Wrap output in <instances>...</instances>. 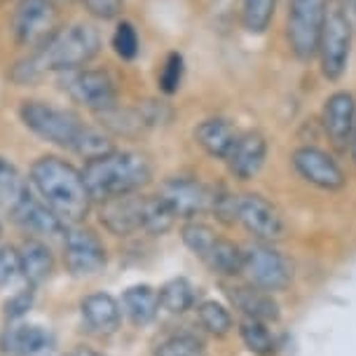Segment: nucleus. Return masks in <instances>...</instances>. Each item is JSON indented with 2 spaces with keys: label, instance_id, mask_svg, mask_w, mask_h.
I'll return each instance as SVG.
<instances>
[{
  "label": "nucleus",
  "instance_id": "f03ea898",
  "mask_svg": "<svg viewBox=\"0 0 356 356\" xmlns=\"http://www.w3.org/2000/svg\"><path fill=\"white\" fill-rule=\"evenodd\" d=\"M29 183L38 200L59 218L63 225H78L92 209V195L85 186L82 171L56 155H42L31 164Z\"/></svg>",
  "mask_w": 356,
  "mask_h": 356
},
{
  "label": "nucleus",
  "instance_id": "a878e982",
  "mask_svg": "<svg viewBox=\"0 0 356 356\" xmlns=\"http://www.w3.org/2000/svg\"><path fill=\"white\" fill-rule=\"evenodd\" d=\"M99 118H101V124H104L108 131L115 134V136L134 138L145 131V124H143V118H141V113H138V108H122L118 104L104 113H99Z\"/></svg>",
  "mask_w": 356,
  "mask_h": 356
},
{
  "label": "nucleus",
  "instance_id": "412c9836",
  "mask_svg": "<svg viewBox=\"0 0 356 356\" xmlns=\"http://www.w3.org/2000/svg\"><path fill=\"white\" fill-rule=\"evenodd\" d=\"M122 312L134 326H148L160 312V291L148 284L131 286L122 293Z\"/></svg>",
  "mask_w": 356,
  "mask_h": 356
},
{
  "label": "nucleus",
  "instance_id": "7c9ffc66",
  "mask_svg": "<svg viewBox=\"0 0 356 356\" xmlns=\"http://www.w3.org/2000/svg\"><path fill=\"white\" fill-rule=\"evenodd\" d=\"M181 237H183V244H186L188 249L193 251L202 263H204V260L209 258V253H211V249H213L216 239H218V234H216L213 227H209L207 222L188 220L181 230Z\"/></svg>",
  "mask_w": 356,
  "mask_h": 356
},
{
  "label": "nucleus",
  "instance_id": "f8f14e48",
  "mask_svg": "<svg viewBox=\"0 0 356 356\" xmlns=\"http://www.w3.org/2000/svg\"><path fill=\"white\" fill-rule=\"evenodd\" d=\"M216 188L197 181L193 176H174L167 178L160 188V197L174 211L176 218L195 220L202 213H211Z\"/></svg>",
  "mask_w": 356,
  "mask_h": 356
},
{
  "label": "nucleus",
  "instance_id": "aec40b11",
  "mask_svg": "<svg viewBox=\"0 0 356 356\" xmlns=\"http://www.w3.org/2000/svg\"><path fill=\"white\" fill-rule=\"evenodd\" d=\"M239 134L241 131L230 120L209 118V120H202V122L195 127V141L200 143V148L204 150L209 157L225 160V157L230 155L232 145L237 143Z\"/></svg>",
  "mask_w": 356,
  "mask_h": 356
},
{
  "label": "nucleus",
  "instance_id": "cd10ccee",
  "mask_svg": "<svg viewBox=\"0 0 356 356\" xmlns=\"http://www.w3.org/2000/svg\"><path fill=\"white\" fill-rule=\"evenodd\" d=\"M239 335L244 340L246 349L256 356H272L277 349L275 335L270 330V323L258 321V319H241L239 323Z\"/></svg>",
  "mask_w": 356,
  "mask_h": 356
},
{
  "label": "nucleus",
  "instance_id": "58836bf2",
  "mask_svg": "<svg viewBox=\"0 0 356 356\" xmlns=\"http://www.w3.org/2000/svg\"><path fill=\"white\" fill-rule=\"evenodd\" d=\"M31 305H33V291L31 289L17 291V293L5 302V316H8V319H19V316H24L31 309Z\"/></svg>",
  "mask_w": 356,
  "mask_h": 356
},
{
  "label": "nucleus",
  "instance_id": "4468645a",
  "mask_svg": "<svg viewBox=\"0 0 356 356\" xmlns=\"http://www.w3.org/2000/svg\"><path fill=\"white\" fill-rule=\"evenodd\" d=\"M143 211L145 195L129 193L104 200L99 207V220L115 237H129V234L143 230Z\"/></svg>",
  "mask_w": 356,
  "mask_h": 356
},
{
  "label": "nucleus",
  "instance_id": "473e14b6",
  "mask_svg": "<svg viewBox=\"0 0 356 356\" xmlns=\"http://www.w3.org/2000/svg\"><path fill=\"white\" fill-rule=\"evenodd\" d=\"M113 52H115L122 61H134L141 52V40H138V31L131 22H118L115 31H113Z\"/></svg>",
  "mask_w": 356,
  "mask_h": 356
},
{
  "label": "nucleus",
  "instance_id": "6ab92c4d",
  "mask_svg": "<svg viewBox=\"0 0 356 356\" xmlns=\"http://www.w3.org/2000/svg\"><path fill=\"white\" fill-rule=\"evenodd\" d=\"M227 298L230 302L241 312V316L246 319H258L265 323H272L279 319V305L272 298L270 291H263L253 284L244 286H232L227 289Z\"/></svg>",
  "mask_w": 356,
  "mask_h": 356
},
{
  "label": "nucleus",
  "instance_id": "a211bd4d",
  "mask_svg": "<svg viewBox=\"0 0 356 356\" xmlns=\"http://www.w3.org/2000/svg\"><path fill=\"white\" fill-rule=\"evenodd\" d=\"M82 319L97 335H113L122 323V305L108 293H92L80 302Z\"/></svg>",
  "mask_w": 356,
  "mask_h": 356
},
{
  "label": "nucleus",
  "instance_id": "2f4dec72",
  "mask_svg": "<svg viewBox=\"0 0 356 356\" xmlns=\"http://www.w3.org/2000/svg\"><path fill=\"white\" fill-rule=\"evenodd\" d=\"M197 319H200L202 328L209 330L211 335L216 338H222V335H227L234 326L232 321V314L227 312V307H222L220 302L216 300H204L197 307Z\"/></svg>",
  "mask_w": 356,
  "mask_h": 356
},
{
  "label": "nucleus",
  "instance_id": "c9c22d12",
  "mask_svg": "<svg viewBox=\"0 0 356 356\" xmlns=\"http://www.w3.org/2000/svg\"><path fill=\"white\" fill-rule=\"evenodd\" d=\"M19 277H24L19 249H15V246H0V289H8Z\"/></svg>",
  "mask_w": 356,
  "mask_h": 356
},
{
  "label": "nucleus",
  "instance_id": "9b49d317",
  "mask_svg": "<svg viewBox=\"0 0 356 356\" xmlns=\"http://www.w3.org/2000/svg\"><path fill=\"white\" fill-rule=\"evenodd\" d=\"M237 222L256 241H279L286 237V220L282 211L267 197L246 193L237 195Z\"/></svg>",
  "mask_w": 356,
  "mask_h": 356
},
{
  "label": "nucleus",
  "instance_id": "b1692460",
  "mask_svg": "<svg viewBox=\"0 0 356 356\" xmlns=\"http://www.w3.org/2000/svg\"><path fill=\"white\" fill-rule=\"evenodd\" d=\"M204 263L213 275L237 277L241 275V265H244V249L239 244H234L232 239L218 237Z\"/></svg>",
  "mask_w": 356,
  "mask_h": 356
},
{
  "label": "nucleus",
  "instance_id": "9d476101",
  "mask_svg": "<svg viewBox=\"0 0 356 356\" xmlns=\"http://www.w3.org/2000/svg\"><path fill=\"white\" fill-rule=\"evenodd\" d=\"M63 260L73 277H92L106 267V246L92 227L68 225L63 232Z\"/></svg>",
  "mask_w": 356,
  "mask_h": 356
},
{
  "label": "nucleus",
  "instance_id": "4c0bfd02",
  "mask_svg": "<svg viewBox=\"0 0 356 356\" xmlns=\"http://www.w3.org/2000/svg\"><path fill=\"white\" fill-rule=\"evenodd\" d=\"M82 5H85L89 15L104 19V22L118 19L124 10V0H82Z\"/></svg>",
  "mask_w": 356,
  "mask_h": 356
},
{
  "label": "nucleus",
  "instance_id": "a19ab883",
  "mask_svg": "<svg viewBox=\"0 0 356 356\" xmlns=\"http://www.w3.org/2000/svg\"><path fill=\"white\" fill-rule=\"evenodd\" d=\"M349 152H352V160H354V164H356V127H354L352 138H349Z\"/></svg>",
  "mask_w": 356,
  "mask_h": 356
},
{
  "label": "nucleus",
  "instance_id": "4be33fe9",
  "mask_svg": "<svg viewBox=\"0 0 356 356\" xmlns=\"http://www.w3.org/2000/svg\"><path fill=\"white\" fill-rule=\"evenodd\" d=\"M19 258H22V272L29 286L42 284L54 270V256L49 246L35 237L24 239L22 249H19Z\"/></svg>",
  "mask_w": 356,
  "mask_h": 356
},
{
  "label": "nucleus",
  "instance_id": "393cba45",
  "mask_svg": "<svg viewBox=\"0 0 356 356\" xmlns=\"http://www.w3.org/2000/svg\"><path fill=\"white\" fill-rule=\"evenodd\" d=\"M29 195L26 178L19 174V169L10 160L0 157V207L12 213Z\"/></svg>",
  "mask_w": 356,
  "mask_h": 356
},
{
  "label": "nucleus",
  "instance_id": "39448f33",
  "mask_svg": "<svg viewBox=\"0 0 356 356\" xmlns=\"http://www.w3.org/2000/svg\"><path fill=\"white\" fill-rule=\"evenodd\" d=\"M352 15L345 0H326V15H323V26L319 38V63L323 78L338 82L347 71L349 54H352Z\"/></svg>",
  "mask_w": 356,
  "mask_h": 356
},
{
  "label": "nucleus",
  "instance_id": "7ed1b4c3",
  "mask_svg": "<svg viewBox=\"0 0 356 356\" xmlns=\"http://www.w3.org/2000/svg\"><path fill=\"white\" fill-rule=\"evenodd\" d=\"M85 186L92 200L104 202L118 195L138 193L152 178V164L145 155L134 150H113L104 157L85 162Z\"/></svg>",
  "mask_w": 356,
  "mask_h": 356
},
{
  "label": "nucleus",
  "instance_id": "2eb2a0df",
  "mask_svg": "<svg viewBox=\"0 0 356 356\" xmlns=\"http://www.w3.org/2000/svg\"><path fill=\"white\" fill-rule=\"evenodd\" d=\"M321 124L326 136L330 138V143L338 150L347 148L349 138L354 134L356 127V99L352 92H333L323 104V113H321Z\"/></svg>",
  "mask_w": 356,
  "mask_h": 356
},
{
  "label": "nucleus",
  "instance_id": "20e7f679",
  "mask_svg": "<svg viewBox=\"0 0 356 356\" xmlns=\"http://www.w3.org/2000/svg\"><path fill=\"white\" fill-rule=\"evenodd\" d=\"M19 118H22L24 127L29 131H33L38 138L56 145V148H66L73 152H78L80 143L85 141L89 131V124L82 122L78 113L40 99L22 101Z\"/></svg>",
  "mask_w": 356,
  "mask_h": 356
},
{
  "label": "nucleus",
  "instance_id": "72a5a7b5",
  "mask_svg": "<svg viewBox=\"0 0 356 356\" xmlns=\"http://www.w3.org/2000/svg\"><path fill=\"white\" fill-rule=\"evenodd\" d=\"M183 73H186V61H183V54L181 52H169L167 59L162 63V71L157 75V87H160L162 94H176L181 89V82H183Z\"/></svg>",
  "mask_w": 356,
  "mask_h": 356
},
{
  "label": "nucleus",
  "instance_id": "f257e3e1",
  "mask_svg": "<svg viewBox=\"0 0 356 356\" xmlns=\"http://www.w3.org/2000/svg\"><path fill=\"white\" fill-rule=\"evenodd\" d=\"M101 52V33L94 24H71L61 26L56 33L31 52L29 59L17 63L12 71V80L19 87H33L49 73H68L89 66Z\"/></svg>",
  "mask_w": 356,
  "mask_h": 356
},
{
  "label": "nucleus",
  "instance_id": "1a4fd4ad",
  "mask_svg": "<svg viewBox=\"0 0 356 356\" xmlns=\"http://www.w3.org/2000/svg\"><path fill=\"white\" fill-rule=\"evenodd\" d=\"M241 275L246 277V282L258 286V289L277 293V291L289 289L291 279H293V267H291L289 258L282 251H277L272 244L253 241V244L244 246Z\"/></svg>",
  "mask_w": 356,
  "mask_h": 356
},
{
  "label": "nucleus",
  "instance_id": "dca6fc26",
  "mask_svg": "<svg viewBox=\"0 0 356 356\" xmlns=\"http://www.w3.org/2000/svg\"><path fill=\"white\" fill-rule=\"evenodd\" d=\"M267 160V138L260 131L239 134L237 143L232 145L230 155L225 157V164L230 174L239 181H251L260 174Z\"/></svg>",
  "mask_w": 356,
  "mask_h": 356
},
{
  "label": "nucleus",
  "instance_id": "f3484780",
  "mask_svg": "<svg viewBox=\"0 0 356 356\" xmlns=\"http://www.w3.org/2000/svg\"><path fill=\"white\" fill-rule=\"evenodd\" d=\"M10 216L15 218V222L29 234V237H35V239L38 237H54V234L66 232V225H63V222L33 195H29Z\"/></svg>",
  "mask_w": 356,
  "mask_h": 356
},
{
  "label": "nucleus",
  "instance_id": "5701e85b",
  "mask_svg": "<svg viewBox=\"0 0 356 356\" xmlns=\"http://www.w3.org/2000/svg\"><path fill=\"white\" fill-rule=\"evenodd\" d=\"M49 342V333L42 326H10L0 338V347L8 356H33Z\"/></svg>",
  "mask_w": 356,
  "mask_h": 356
},
{
  "label": "nucleus",
  "instance_id": "6e6552de",
  "mask_svg": "<svg viewBox=\"0 0 356 356\" xmlns=\"http://www.w3.org/2000/svg\"><path fill=\"white\" fill-rule=\"evenodd\" d=\"M59 85L68 99L80 108L92 113H104L108 108L118 106V87L113 75L104 68H78V71L61 73Z\"/></svg>",
  "mask_w": 356,
  "mask_h": 356
},
{
  "label": "nucleus",
  "instance_id": "79ce46f5",
  "mask_svg": "<svg viewBox=\"0 0 356 356\" xmlns=\"http://www.w3.org/2000/svg\"><path fill=\"white\" fill-rule=\"evenodd\" d=\"M345 3H347V5H352V3H356V0H345Z\"/></svg>",
  "mask_w": 356,
  "mask_h": 356
},
{
  "label": "nucleus",
  "instance_id": "e433bc0d",
  "mask_svg": "<svg viewBox=\"0 0 356 356\" xmlns=\"http://www.w3.org/2000/svg\"><path fill=\"white\" fill-rule=\"evenodd\" d=\"M138 113H141V118H143L145 129L169 124L171 118H174V108H171L167 101H155V99L143 101V104L138 106Z\"/></svg>",
  "mask_w": 356,
  "mask_h": 356
},
{
  "label": "nucleus",
  "instance_id": "0eeeda50",
  "mask_svg": "<svg viewBox=\"0 0 356 356\" xmlns=\"http://www.w3.org/2000/svg\"><path fill=\"white\" fill-rule=\"evenodd\" d=\"M10 26L19 47L35 52L61 29L56 0H19Z\"/></svg>",
  "mask_w": 356,
  "mask_h": 356
},
{
  "label": "nucleus",
  "instance_id": "bb28decb",
  "mask_svg": "<svg viewBox=\"0 0 356 356\" xmlns=\"http://www.w3.org/2000/svg\"><path fill=\"white\" fill-rule=\"evenodd\" d=\"M197 300V291L188 279H171L160 289V307L167 309L169 314H183L193 309Z\"/></svg>",
  "mask_w": 356,
  "mask_h": 356
},
{
  "label": "nucleus",
  "instance_id": "f704fd0d",
  "mask_svg": "<svg viewBox=\"0 0 356 356\" xmlns=\"http://www.w3.org/2000/svg\"><path fill=\"white\" fill-rule=\"evenodd\" d=\"M155 356H207L204 354V345L190 333H181L174 335V338L164 340L160 347H157Z\"/></svg>",
  "mask_w": 356,
  "mask_h": 356
},
{
  "label": "nucleus",
  "instance_id": "423d86ee",
  "mask_svg": "<svg viewBox=\"0 0 356 356\" xmlns=\"http://www.w3.org/2000/svg\"><path fill=\"white\" fill-rule=\"evenodd\" d=\"M326 0H291L286 19V40L298 61L309 63L319 52Z\"/></svg>",
  "mask_w": 356,
  "mask_h": 356
},
{
  "label": "nucleus",
  "instance_id": "c756f323",
  "mask_svg": "<svg viewBox=\"0 0 356 356\" xmlns=\"http://www.w3.org/2000/svg\"><path fill=\"white\" fill-rule=\"evenodd\" d=\"M174 222H176V216L160 195H145L143 232L160 237V234L169 232L171 227H174Z\"/></svg>",
  "mask_w": 356,
  "mask_h": 356
},
{
  "label": "nucleus",
  "instance_id": "ea45409f",
  "mask_svg": "<svg viewBox=\"0 0 356 356\" xmlns=\"http://www.w3.org/2000/svg\"><path fill=\"white\" fill-rule=\"evenodd\" d=\"M71 356H106V354H101L92 347H78V349H73Z\"/></svg>",
  "mask_w": 356,
  "mask_h": 356
},
{
  "label": "nucleus",
  "instance_id": "ddd939ff",
  "mask_svg": "<svg viewBox=\"0 0 356 356\" xmlns=\"http://www.w3.org/2000/svg\"><path fill=\"white\" fill-rule=\"evenodd\" d=\"M291 164H293L296 174L305 183H309V186L319 190L335 193V190L345 188L347 183L345 171L333 160V155H328L326 150L316 148V145H300V148H296L293 155H291Z\"/></svg>",
  "mask_w": 356,
  "mask_h": 356
},
{
  "label": "nucleus",
  "instance_id": "c85d7f7f",
  "mask_svg": "<svg viewBox=\"0 0 356 356\" xmlns=\"http://www.w3.org/2000/svg\"><path fill=\"white\" fill-rule=\"evenodd\" d=\"M277 12V0H241V26L260 35L270 29Z\"/></svg>",
  "mask_w": 356,
  "mask_h": 356
}]
</instances>
